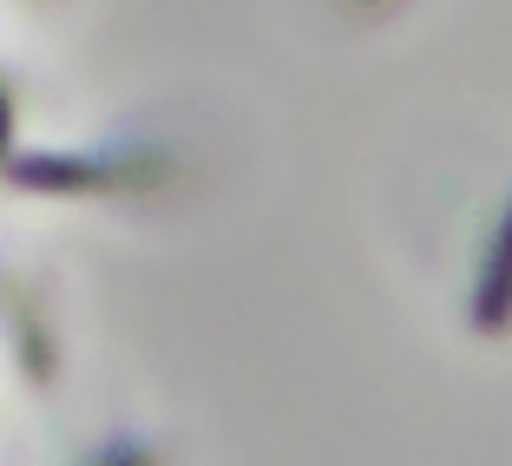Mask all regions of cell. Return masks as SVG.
Wrapping results in <instances>:
<instances>
[{"label":"cell","mask_w":512,"mask_h":466,"mask_svg":"<svg viewBox=\"0 0 512 466\" xmlns=\"http://www.w3.org/2000/svg\"><path fill=\"white\" fill-rule=\"evenodd\" d=\"M473 329L480 335L512 329V204H506V217H499V237H493V250H486L480 289H473Z\"/></svg>","instance_id":"6da1fadb"},{"label":"cell","mask_w":512,"mask_h":466,"mask_svg":"<svg viewBox=\"0 0 512 466\" xmlns=\"http://www.w3.org/2000/svg\"><path fill=\"white\" fill-rule=\"evenodd\" d=\"M7 125H14V106H7V86H0V158H7Z\"/></svg>","instance_id":"7a4b0ae2"}]
</instances>
